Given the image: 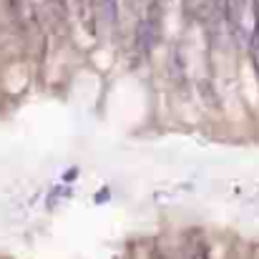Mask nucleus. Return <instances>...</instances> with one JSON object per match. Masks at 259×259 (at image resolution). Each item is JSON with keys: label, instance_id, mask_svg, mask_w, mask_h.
<instances>
[{"label": "nucleus", "instance_id": "nucleus-2", "mask_svg": "<svg viewBox=\"0 0 259 259\" xmlns=\"http://www.w3.org/2000/svg\"><path fill=\"white\" fill-rule=\"evenodd\" d=\"M78 10L86 25L93 20L101 25H111L116 20V0H78Z\"/></svg>", "mask_w": 259, "mask_h": 259}, {"label": "nucleus", "instance_id": "nucleus-5", "mask_svg": "<svg viewBox=\"0 0 259 259\" xmlns=\"http://www.w3.org/2000/svg\"><path fill=\"white\" fill-rule=\"evenodd\" d=\"M252 51H254V61L259 63V0H254V33H252Z\"/></svg>", "mask_w": 259, "mask_h": 259}, {"label": "nucleus", "instance_id": "nucleus-8", "mask_svg": "<svg viewBox=\"0 0 259 259\" xmlns=\"http://www.w3.org/2000/svg\"><path fill=\"white\" fill-rule=\"evenodd\" d=\"M189 259H206V254H204V252L199 249V252H194V254H191V257H189Z\"/></svg>", "mask_w": 259, "mask_h": 259}, {"label": "nucleus", "instance_id": "nucleus-7", "mask_svg": "<svg viewBox=\"0 0 259 259\" xmlns=\"http://www.w3.org/2000/svg\"><path fill=\"white\" fill-rule=\"evenodd\" d=\"M5 3H8V8H10V13H13L15 18H23V10H25L23 0H5Z\"/></svg>", "mask_w": 259, "mask_h": 259}, {"label": "nucleus", "instance_id": "nucleus-9", "mask_svg": "<svg viewBox=\"0 0 259 259\" xmlns=\"http://www.w3.org/2000/svg\"><path fill=\"white\" fill-rule=\"evenodd\" d=\"M159 259H169V257H159Z\"/></svg>", "mask_w": 259, "mask_h": 259}, {"label": "nucleus", "instance_id": "nucleus-3", "mask_svg": "<svg viewBox=\"0 0 259 259\" xmlns=\"http://www.w3.org/2000/svg\"><path fill=\"white\" fill-rule=\"evenodd\" d=\"M219 8V0H181V10L189 20H196V23H204L209 18H214Z\"/></svg>", "mask_w": 259, "mask_h": 259}, {"label": "nucleus", "instance_id": "nucleus-1", "mask_svg": "<svg viewBox=\"0 0 259 259\" xmlns=\"http://www.w3.org/2000/svg\"><path fill=\"white\" fill-rule=\"evenodd\" d=\"M159 30H161V0H149L144 13L139 15V20L134 25L136 51H141V53L151 51L154 43L159 40Z\"/></svg>", "mask_w": 259, "mask_h": 259}, {"label": "nucleus", "instance_id": "nucleus-4", "mask_svg": "<svg viewBox=\"0 0 259 259\" xmlns=\"http://www.w3.org/2000/svg\"><path fill=\"white\" fill-rule=\"evenodd\" d=\"M149 0H116V20L121 28H134Z\"/></svg>", "mask_w": 259, "mask_h": 259}, {"label": "nucleus", "instance_id": "nucleus-6", "mask_svg": "<svg viewBox=\"0 0 259 259\" xmlns=\"http://www.w3.org/2000/svg\"><path fill=\"white\" fill-rule=\"evenodd\" d=\"M51 3V8L61 15V18H68V13H71V0H48Z\"/></svg>", "mask_w": 259, "mask_h": 259}]
</instances>
